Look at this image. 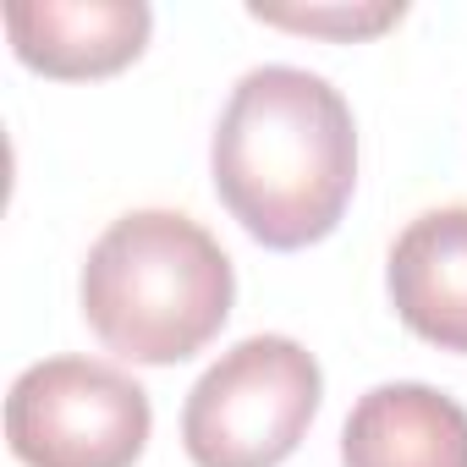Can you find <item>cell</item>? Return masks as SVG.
Returning <instances> with one entry per match:
<instances>
[{
  "mask_svg": "<svg viewBox=\"0 0 467 467\" xmlns=\"http://www.w3.org/2000/svg\"><path fill=\"white\" fill-rule=\"evenodd\" d=\"M390 303L429 347L467 352V203L423 209L396 237Z\"/></svg>",
  "mask_w": 467,
  "mask_h": 467,
  "instance_id": "cell-6",
  "label": "cell"
},
{
  "mask_svg": "<svg viewBox=\"0 0 467 467\" xmlns=\"http://www.w3.org/2000/svg\"><path fill=\"white\" fill-rule=\"evenodd\" d=\"M149 429V390L99 358H45L6 396V440L23 467H132Z\"/></svg>",
  "mask_w": 467,
  "mask_h": 467,
  "instance_id": "cell-4",
  "label": "cell"
},
{
  "mask_svg": "<svg viewBox=\"0 0 467 467\" xmlns=\"http://www.w3.org/2000/svg\"><path fill=\"white\" fill-rule=\"evenodd\" d=\"M259 23H275V28H297V34H341V39H358V34H379L401 17V6H336V12H265L254 6Z\"/></svg>",
  "mask_w": 467,
  "mask_h": 467,
  "instance_id": "cell-8",
  "label": "cell"
},
{
  "mask_svg": "<svg viewBox=\"0 0 467 467\" xmlns=\"http://www.w3.org/2000/svg\"><path fill=\"white\" fill-rule=\"evenodd\" d=\"M209 165L248 237L292 254L341 225L358 187V127L319 72L254 67L220 110Z\"/></svg>",
  "mask_w": 467,
  "mask_h": 467,
  "instance_id": "cell-1",
  "label": "cell"
},
{
  "mask_svg": "<svg viewBox=\"0 0 467 467\" xmlns=\"http://www.w3.org/2000/svg\"><path fill=\"white\" fill-rule=\"evenodd\" d=\"M154 12L143 0H17L6 34L23 67L45 78H110L143 56Z\"/></svg>",
  "mask_w": 467,
  "mask_h": 467,
  "instance_id": "cell-5",
  "label": "cell"
},
{
  "mask_svg": "<svg viewBox=\"0 0 467 467\" xmlns=\"http://www.w3.org/2000/svg\"><path fill=\"white\" fill-rule=\"evenodd\" d=\"M325 396V374L308 347L292 336H248L203 379L182 407V445L192 467H281Z\"/></svg>",
  "mask_w": 467,
  "mask_h": 467,
  "instance_id": "cell-3",
  "label": "cell"
},
{
  "mask_svg": "<svg viewBox=\"0 0 467 467\" xmlns=\"http://www.w3.org/2000/svg\"><path fill=\"white\" fill-rule=\"evenodd\" d=\"M341 462L347 467H467V407L418 379L374 385L341 429Z\"/></svg>",
  "mask_w": 467,
  "mask_h": 467,
  "instance_id": "cell-7",
  "label": "cell"
},
{
  "mask_svg": "<svg viewBox=\"0 0 467 467\" xmlns=\"http://www.w3.org/2000/svg\"><path fill=\"white\" fill-rule=\"evenodd\" d=\"M237 275L225 248L192 214L132 209L88 248L83 319L127 363H182L231 319Z\"/></svg>",
  "mask_w": 467,
  "mask_h": 467,
  "instance_id": "cell-2",
  "label": "cell"
}]
</instances>
